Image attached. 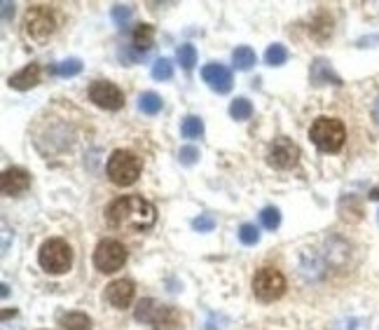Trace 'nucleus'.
Wrapping results in <instances>:
<instances>
[{
	"label": "nucleus",
	"mask_w": 379,
	"mask_h": 330,
	"mask_svg": "<svg viewBox=\"0 0 379 330\" xmlns=\"http://www.w3.org/2000/svg\"><path fill=\"white\" fill-rule=\"evenodd\" d=\"M192 227L199 229V232H211V229L216 227V220L211 218V216H199V218L192 220Z\"/></svg>",
	"instance_id": "30"
},
{
	"label": "nucleus",
	"mask_w": 379,
	"mask_h": 330,
	"mask_svg": "<svg viewBox=\"0 0 379 330\" xmlns=\"http://www.w3.org/2000/svg\"><path fill=\"white\" fill-rule=\"evenodd\" d=\"M28 186H31V173L21 166L5 169L3 178H0V188H3V195H7V197L21 195L24 190H28Z\"/></svg>",
	"instance_id": "11"
},
{
	"label": "nucleus",
	"mask_w": 379,
	"mask_h": 330,
	"mask_svg": "<svg viewBox=\"0 0 379 330\" xmlns=\"http://www.w3.org/2000/svg\"><path fill=\"white\" fill-rule=\"evenodd\" d=\"M134 317H136V321H143V324H153L155 330H178L180 328L178 309L159 305L155 300H150V297L136 305Z\"/></svg>",
	"instance_id": "3"
},
{
	"label": "nucleus",
	"mask_w": 379,
	"mask_h": 330,
	"mask_svg": "<svg viewBox=\"0 0 379 330\" xmlns=\"http://www.w3.org/2000/svg\"><path fill=\"white\" fill-rule=\"evenodd\" d=\"M312 82L316 84V87H323V84H339L342 80L337 78L335 71L330 68V64L325 59H316L314 66H312Z\"/></svg>",
	"instance_id": "15"
},
{
	"label": "nucleus",
	"mask_w": 379,
	"mask_h": 330,
	"mask_svg": "<svg viewBox=\"0 0 379 330\" xmlns=\"http://www.w3.org/2000/svg\"><path fill=\"white\" fill-rule=\"evenodd\" d=\"M373 118H375V122L379 125V96H377V101H375V108H373Z\"/></svg>",
	"instance_id": "32"
},
{
	"label": "nucleus",
	"mask_w": 379,
	"mask_h": 330,
	"mask_svg": "<svg viewBox=\"0 0 379 330\" xmlns=\"http://www.w3.org/2000/svg\"><path fill=\"white\" fill-rule=\"evenodd\" d=\"M37 263L45 272L49 274H64L73 265V251L64 239H47L37 253Z\"/></svg>",
	"instance_id": "5"
},
{
	"label": "nucleus",
	"mask_w": 379,
	"mask_h": 330,
	"mask_svg": "<svg viewBox=\"0 0 379 330\" xmlns=\"http://www.w3.org/2000/svg\"><path fill=\"white\" fill-rule=\"evenodd\" d=\"M57 75H62V78H75L78 73H82V61L80 59H66L62 64H57Z\"/></svg>",
	"instance_id": "23"
},
{
	"label": "nucleus",
	"mask_w": 379,
	"mask_h": 330,
	"mask_svg": "<svg viewBox=\"0 0 379 330\" xmlns=\"http://www.w3.org/2000/svg\"><path fill=\"white\" fill-rule=\"evenodd\" d=\"M202 78L211 89L218 91V94H227V91L232 89V73H230V68L223 64H206L202 71Z\"/></svg>",
	"instance_id": "12"
},
{
	"label": "nucleus",
	"mask_w": 379,
	"mask_h": 330,
	"mask_svg": "<svg viewBox=\"0 0 379 330\" xmlns=\"http://www.w3.org/2000/svg\"><path fill=\"white\" fill-rule=\"evenodd\" d=\"M37 82H40V66H37V64H28L26 68H21L19 73L12 75V78H10V87L24 91V89L35 87Z\"/></svg>",
	"instance_id": "14"
},
{
	"label": "nucleus",
	"mask_w": 379,
	"mask_h": 330,
	"mask_svg": "<svg viewBox=\"0 0 379 330\" xmlns=\"http://www.w3.org/2000/svg\"><path fill=\"white\" fill-rule=\"evenodd\" d=\"M204 134V122L197 115H187L183 120V136L185 138H199Z\"/></svg>",
	"instance_id": "24"
},
{
	"label": "nucleus",
	"mask_w": 379,
	"mask_h": 330,
	"mask_svg": "<svg viewBox=\"0 0 379 330\" xmlns=\"http://www.w3.org/2000/svg\"><path fill=\"white\" fill-rule=\"evenodd\" d=\"M134 295H136V286L129 279H117L108 283V288H105V300L112 307H117V309H127L134 302Z\"/></svg>",
	"instance_id": "13"
},
{
	"label": "nucleus",
	"mask_w": 379,
	"mask_h": 330,
	"mask_svg": "<svg viewBox=\"0 0 379 330\" xmlns=\"http://www.w3.org/2000/svg\"><path fill=\"white\" fill-rule=\"evenodd\" d=\"M264 61H267L269 66H281L288 61V50L284 45H272V47H267V52H264Z\"/></svg>",
	"instance_id": "25"
},
{
	"label": "nucleus",
	"mask_w": 379,
	"mask_h": 330,
	"mask_svg": "<svg viewBox=\"0 0 379 330\" xmlns=\"http://www.w3.org/2000/svg\"><path fill=\"white\" fill-rule=\"evenodd\" d=\"M239 239L248 244V246H253V244L260 241V229H257L253 222H244V225L239 227Z\"/></svg>",
	"instance_id": "27"
},
{
	"label": "nucleus",
	"mask_w": 379,
	"mask_h": 330,
	"mask_svg": "<svg viewBox=\"0 0 379 330\" xmlns=\"http://www.w3.org/2000/svg\"><path fill=\"white\" fill-rule=\"evenodd\" d=\"M178 64L185 68V71H192V68L197 66V50L192 47V45H180L178 47Z\"/></svg>",
	"instance_id": "22"
},
{
	"label": "nucleus",
	"mask_w": 379,
	"mask_h": 330,
	"mask_svg": "<svg viewBox=\"0 0 379 330\" xmlns=\"http://www.w3.org/2000/svg\"><path fill=\"white\" fill-rule=\"evenodd\" d=\"M232 61H234V68H239V71H248V68L255 66V52L251 47H237L232 55Z\"/></svg>",
	"instance_id": "19"
},
{
	"label": "nucleus",
	"mask_w": 379,
	"mask_h": 330,
	"mask_svg": "<svg viewBox=\"0 0 379 330\" xmlns=\"http://www.w3.org/2000/svg\"><path fill=\"white\" fill-rule=\"evenodd\" d=\"M162 96L155 94V91H143V94L139 96V108L146 113V115H157L159 110H162Z\"/></svg>",
	"instance_id": "18"
},
{
	"label": "nucleus",
	"mask_w": 379,
	"mask_h": 330,
	"mask_svg": "<svg viewBox=\"0 0 379 330\" xmlns=\"http://www.w3.org/2000/svg\"><path fill=\"white\" fill-rule=\"evenodd\" d=\"M141 159L129 150H115L108 159V178L119 188L134 186L141 176Z\"/></svg>",
	"instance_id": "4"
},
{
	"label": "nucleus",
	"mask_w": 379,
	"mask_h": 330,
	"mask_svg": "<svg viewBox=\"0 0 379 330\" xmlns=\"http://www.w3.org/2000/svg\"><path fill=\"white\" fill-rule=\"evenodd\" d=\"M370 199H379V190H373V193H370Z\"/></svg>",
	"instance_id": "33"
},
{
	"label": "nucleus",
	"mask_w": 379,
	"mask_h": 330,
	"mask_svg": "<svg viewBox=\"0 0 379 330\" xmlns=\"http://www.w3.org/2000/svg\"><path fill=\"white\" fill-rule=\"evenodd\" d=\"M59 324H62L64 330H92V319L82 312L64 314V317L59 319Z\"/></svg>",
	"instance_id": "17"
},
{
	"label": "nucleus",
	"mask_w": 379,
	"mask_h": 330,
	"mask_svg": "<svg viewBox=\"0 0 379 330\" xmlns=\"http://www.w3.org/2000/svg\"><path fill=\"white\" fill-rule=\"evenodd\" d=\"M300 159V148L295 145L291 138H276L272 141L269 150H267V162L274 169H293Z\"/></svg>",
	"instance_id": "10"
},
{
	"label": "nucleus",
	"mask_w": 379,
	"mask_h": 330,
	"mask_svg": "<svg viewBox=\"0 0 379 330\" xmlns=\"http://www.w3.org/2000/svg\"><path fill=\"white\" fill-rule=\"evenodd\" d=\"M127 263V249L115 239H103L98 241L94 251V267L103 274H112L122 270Z\"/></svg>",
	"instance_id": "8"
},
{
	"label": "nucleus",
	"mask_w": 379,
	"mask_h": 330,
	"mask_svg": "<svg viewBox=\"0 0 379 330\" xmlns=\"http://www.w3.org/2000/svg\"><path fill=\"white\" fill-rule=\"evenodd\" d=\"M155 45V28L150 24H139L134 28V47L136 52H141V55H146V52L153 50Z\"/></svg>",
	"instance_id": "16"
},
{
	"label": "nucleus",
	"mask_w": 379,
	"mask_h": 330,
	"mask_svg": "<svg viewBox=\"0 0 379 330\" xmlns=\"http://www.w3.org/2000/svg\"><path fill=\"white\" fill-rule=\"evenodd\" d=\"M230 115L234 120H248L253 115V103L248 98H234L230 106Z\"/></svg>",
	"instance_id": "20"
},
{
	"label": "nucleus",
	"mask_w": 379,
	"mask_h": 330,
	"mask_svg": "<svg viewBox=\"0 0 379 330\" xmlns=\"http://www.w3.org/2000/svg\"><path fill=\"white\" fill-rule=\"evenodd\" d=\"M105 218L112 227L117 229H132V232H143V229L153 227L157 220L155 206L143 199L141 195H129L117 197L115 202L108 206Z\"/></svg>",
	"instance_id": "1"
},
{
	"label": "nucleus",
	"mask_w": 379,
	"mask_h": 330,
	"mask_svg": "<svg viewBox=\"0 0 379 330\" xmlns=\"http://www.w3.org/2000/svg\"><path fill=\"white\" fill-rule=\"evenodd\" d=\"M260 222L267 229H276L279 225H281V211H279L276 206H264V209L260 211Z\"/></svg>",
	"instance_id": "21"
},
{
	"label": "nucleus",
	"mask_w": 379,
	"mask_h": 330,
	"mask_svg": "<svg viewBox=\"0 0 379 330\" xmlns=\"http://www.w3.org/2000/svg\"><path fill=\"white\" fill-rule=\"evenodd\" d=\"M89 98H92V103H96L98 108H105V110H117L124 106V91L108 80L94 82L92 89H89Z\"/></svg>",
	"instance_id": "9"
},
{
	"label": "nucleus",
	"mask_w": 379,
	"mask_h": 330,
	"mask_svg": "<svg viewBox=\"0 0 379 330\" xmlns=\"http://www.w3.org/2000/svg\"><path fill=\"white\" fill-rule=\"evenodd\" d=\"M171 75H173V64H171V59H157L155 61V66H153V78L155 80H171Z\"/></svg>",
	"instance_id": "26"
},
{
	"label": "nucleus",
	"mask_w": 379,
	"mask_h": 330,
	"mask_svg": "<svg viewBox=\"0 0 379 330\" xmlns=\"http://www.w3.org/2000/svg\"><path fill=\"white\" fill-rule=\"evenodd\" d=\"M286 290V279L279 270H272V267H262L260 272H255L253 276V293L257 300L262 302H274L284 295Z\"/></svg>",
	"instance_id": "6"
},
{
	"label": "nucleus",
	"mask_w": 379,
	"mask_h": 330,
	"mask_svg": "<svg viewBox=\"0 0 379 330\" xmlns=\"http://www.w3.org/2000/svg\"><path fill=\"white\" fill-rule=\"evenodd\" d=\"M24 28L33 40H47V38L57 30L54 10H52V7H45V5H33L31 10L26 12Z\"/></svg>",
	"instance_id": "7"
},
{
	"label": "nucleus",
	"mask_w": 379,
	"mask_h": 330,
	"mask_svg": "<svg viewBox=\"0 0 379 330\" xmlns=\"http://www.w3.org/2000/svg\"><path fill=\"white\" fill-rule=\"evenodd\" d=\"M132 14H134V10L129 5H115V7H112V19H115L119 26H124L127 21L132 19Z\"/></svg>",
	"instance_id": "28"
},
{
	"label": "nucleus",
	"mask_w": 379,
	"mask_h": 330,
	"mask_svg": "<svg viewBox=\"0 0 379 330\" xmlns=\"http://www.w3.org/2000/svg\"><path fill=\"white\" fill-rule=\"evenodd\" d=\"M178 157H180V162L190 166V164H194L197 159H199V150L192 148V145H185V148H180Z\"/></svg>",
	"instance_id": "29"
},
{
	"label": "nucleus",
	"mask_w": 379,
	"mask_h": 330,
	"mask_svg": "<svg viewBox=\"0 0 379 330\" xmlns=\"http://www.w3.org/2000/svg\"><path fill=\"white\" fill-rule=\"evenodd\" d=\"M10 10L14 12V5H10V3H3V14H5V19L10 17Z\"/></svg>",
	"instance_id": "31"
},
{
	"label": "nucleus",
	"mask_w": 379,
	"mask_h": 330,
	"mask_svg": "<svg viewBox=\"0 0 379 330\" xmlns=\"http://www.w3.org/2000/svg\"><path fill=\"white\" fill-rule=\"evenodd\" d=\"M309 138L321 152H337L344 145V125L335 118H316L309 129Z\"/></svg>",
	"instance_id": "2"
}]
</instances>
